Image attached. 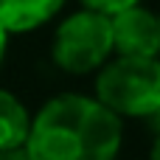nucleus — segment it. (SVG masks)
I'll return each mask as SVG.
<instances>
[{
	"label": "nucleus",
	"mask_w": 160,
	"mask_h": 160,
	"mask_svg": "<svg viewBox=\"0 0 160 160\" xmlns=\"http://www.w3.org/2000/svg\"><path fill=\"white\" fill-rule=\"evenodd\" d=\"M22 146L31 160H115L121 118L96 98L62 93L31 118Z\"/></svg>",
	"instance_id": "obj_1"
},
{
	"label": "nucleus",
	"mask_w": 160,
	"mask_h": 160,
	"mask_svg": "<svg viewBox=\"0 0 160 160\" xmlns=\"http://www.w3.org/2000/svg\"><path fill=\"white\" fill-rule=\"evenodd\" d=\"M96 101L115 115H149L160 101L158 56H118L96 79Z\"/></svg>",
	"instance_id": "obj_2"
},
{
	"label": "nucleus",
	"mask_w": 160,
	"mask_h": 160,
	"mask_svg": "<svg viewBox=\"0 0 160 160\" xmlns=\"http://www.w3.org/2000/svg\"><path fill=\"white\" fill-rule=\"evenodd\" d=\"M112 53L110 17L93 8L70 14L53 34L51 56L68 73H90Z\"/></svg>",
	"instance_id": "obj_3"
},
{
	"label": "nucleus",
	"mask_w": 160,
	"mask_h": 160,
	"mask_svg": "<svg viewBox=\"0 0 160 160\" xmlns=\"http://www.w3.org/2000/svg\"><path fill=\"white\" fill-rule=\"evenodd\" d=\"M110 34L118 56H158V14L149 8L129 6L110 14Z\"/></svg>",
	"instance_id": "obj_4"
},
{
	"label": "nucleus",
	"mask_w": 160,
	"mask_h": 160,
	"mask_svg": "<svg viewBox=\"0 0 160 160\" xmlns=\"http://www.w3.org/2000/svg\"><path fill=\"white\" fill-rule=\"evenodd\" d=\"M65 0H0V28L6 34H25L48 22Z\"/></svg>",
	"instance_id": "obj_5"
},
{
	"label": "nucleus",
	"mask_w": 160,
	"mask_h": 160,
	"mask_svg": "<svg viewBox=\"0 0 160 160\" xmlns=\"http://www.w3.org/2000/svg\"><path fill=\"white\" fill-rule=\"evenodd\" d=\"M28 110L20 104V98L8 90H0V152L22 146L28 138Z\"/></svg>",
	"instance_id": "obj_6"
},
{
	"label": "nucleus",
	"mask_w": 160,
	"mask_h": 160,
	"mask_svg": "<svg viewBox=\"0 0 160 160\" xmlns=\"http://www.w3.org/2000/svg\"><path fill=\"white\" fill-rule=\"evenodd\" d=\"M84 8H93V11H101V14H115L121 8H129V6H138L141 0H82Z\"/></svg>",
	"instance_id": "obj_7"
},
{
	"label": "nucleus",
	"mask_w": 160,
	"mask_h": 160,
	"mask_svg": "<svg viewBox=\"0 0 160 160\" xmlns=\"http://www.w3.org/2000/svg\"><path fill=\"white\" fill-rule=\"evenodd\" d=\"M0 160H31L25 146H14V149H3L0 152Z\"/></svg>",
	"instance_id": "obj_8"
},
{
	"label": "nucleus",
	"mask_w": 160,
	"mask_h": 160,
	"mask_svg": "<svg viewBox=\"0 0 160 160\" xmlns=\"http://www.w3.org/2000/svg\"><path fill=\"white\" fill-rule=\"evenodd\" d=\"M146 118H149V127H152V129H155V132L160 135V101L155 104V110H152V112H149Z\"/></svg>",
	"instance_id": "obj_9"
},
{
	"label": "nucleus",
	"mask_w": 160,
	"mask_h": 160,
	"mask_svg": "<svg viewBox=\"0 0 160 160\" xmlns=\"http://www.w3.org/2000/svg\"><path fill=\"white\" fill-rule=\"evenodd\" d=\"M6 37H8V34L0 28V62H3V53H6Z\"/></svg>",
	"instance_id": "obj_10"
},
{
	"label": "nucleus",
	"mask_w": 160,
	"mask_h": 160,
	"mask_svg": "<svg viewBox=\"0 0 160 160\" xmlns=\"http://www.w3.org/2000/svg\"><path fill=\"white\" fill-rule=\"evenodd\" d=\"M152 160H160V135L155 141V146H152Z\"/></svg>",
	"instance_id": "obj_11"
},
{
	"label": "nucleus",
	"mask_w": 160,
	"mask_h": 160,
	"mask_svg": "<svg viewBox=\"0 0 160 160\" xmlns=\"http://www.w3.org/2000/svg\"><path fill=\"white\" fill-rule=\"evenodd\" d=\"M158 37H160V14H158ZM158 56H160V42H158Z\"/></svg>",
	"instance_id": "obj_12"
}]
</instances>
